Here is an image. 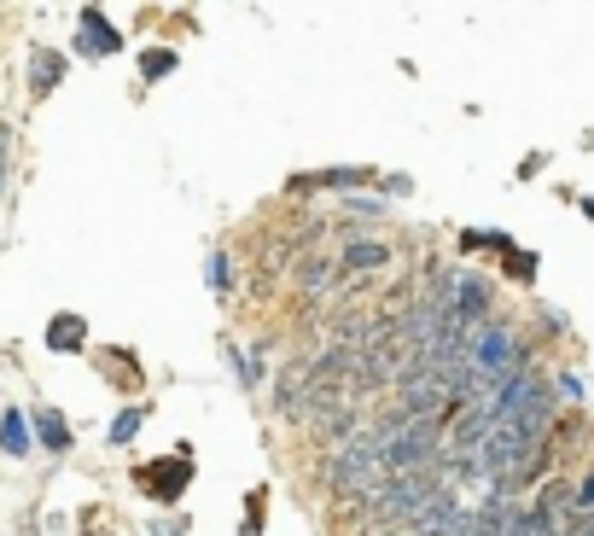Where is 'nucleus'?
Here are the masks:
<instances>
[{
    "label": "nucleus",
    "instance_id": "20",
    "mask_svg": "<svg viewBox=\"0 0 594 536\" xmlns=\"http://www.w3.org/2000/svg\"><path fill=\"white\" fill-rule=\"evenodd\" d=\"M344 210H350L356 222H379V216H385V204H379V199H362V193H350V199H344Z\"/></svg>",
    "mask_w": 594,
    "mask_h": 536
},
{
    "label": "nucleus",
    "instance_id": "10",
    "mask_svg": "<svg viewBox=\"0 0 594 536\" xmlns=\"http://www.w3.org/2000/svg\"><path fill=\"white\" fill-rule=\"evenodd\" d=\"M338 263H344V274H356V280H362V274H379V268H391V263H396V251L385 245V239H350Z\"/></svg>",
    "mask_w": 594,
    "mask_h": 536
},
{
    "label": "nucleus",
    "instance_id": "5",
    "mask_svg": "<svg viewBox=\"0 0 594 536\" xmlns=\"http://www.w3.org/2000/svg\"><path fill=\"white\" fill-rule=\"evenodd\" d=\"M396 420H414V426L449 420V379L443 373H414L408 385H396Z\"/></svg>",
    "mask_w": 594,
    "mask_h": 536
},
{
    "label": "nucleus",
    "instance_id": "17",
    "mask_svg": "<svg viewBox=\"0 0 594 536\" xmlns=\"http://www.w3.org/2000/svg\"><path fill=\"white\" fill-rule=\"evenodd\" d=\"M373 181V169H321L315 175V187H367Z\"/></svg>",
    "mask_w": 594,
    "mask_h": 536
},
{
    "label": "nucleus",
    "instance_id": "13",
    "mask_svg": "<svg viewBox=\"0 0 594 536\" xmlns=\"http://www.w3.org/2000/svg\"><path fill=\"white\" fill-rule=\"evenodd\" d=\"M82 344H88V327H82V315H53V321H47V350L70 356V350H82Z\"/></svg>",
    "mask_w": 594,
    "mask_h": 536
},
{
    "label": "nucleus",
    "instance_id": "26",
    "mask_svg": "<svg viewBox=\"0 0 594 536\" xmlns=\"http://www.w3.org/2000/svg\"><path fill=\"white\" fill-rule=\"evenodd\" d=\"M373 536H408V531H373Z\"/></svg>",
    "mask_w": 594,
    "mask_h": 536
},
{
    "label": "nucleus",
    "instance_id": "2",
    "mask_svg": "<svg viewBox=\"0 0 594 536\" xmlns=\"http://www.w3.org/2000/svg\"><path fill=\"white\" fill-rule=\"evenodd\" d=\"M379 467L385 478H431V467H443V443L437 426H414V420H379Z\"/></svg>",
    "mask_w": 594,
    "mask_h": 536
},
{
    "label": "nucleus",
    "instance_id": "4",
    "mask_svg": "<svg viewBox=\"0 0 594 536\" xmlns=\"http://www.w3.org/2000/svg\"><path fill=\"white\" fill-rule=\"evenodd\" d=\"M443 309H449V327H461L466 338H478L495 321L490 315V280L472 274V268L449 274V280H443Z\"/></svg>",
    "mask_w": 594,
    "mask_h": 536
},
{
    "label": "nucleus",
    "instance_id": "21",
    "mask_svg": "<svg viewBox=\"0 0 594 536\" xmlns=\"http://www.w3.org/2000/svg\"><path fill=\"white\" fill-rule=\"evenodd\" d=\"M507 274H513L519 286H530V280H536V257H530V251H507Z\"/></svg>",
    "mask_w": 594,
    "mask_h": 536
},
{
    "label": "nucleus",
    "instance_id": "11",
    "mask_svg": "<svg viewBox=\"0 0 594 536\" xmlns=\"http://www.w3.org/2000/svg\"><path fill=\"white\" fill-rule=\"evenodd\" d=\"M76 47H82V53H123V35L105 24V12L88 6V12H82V35H76Z\"/></svg>",
    "mask_w": 594,
    "mask_h": 536
},
{
    "label": "nucleus",
    "instance_id": "23",
    "mask_svg": "<svg viewBox=\"0 0 594 536\" xmlns=\"http://www.w3.org/2000/svg\"><path fill=\"white\" fill-rule=\"evenodd\" d=\"M181 531H187V525L175 519V525H158V531H152V536H181Z\"/></svg>",
    "mask_w": 594,
    "mask_h": 536
},
{
    "label": "nucleus",
    "instance_id": "12",
    "mask_svg": "<svg viewBox=\"0 0 594 536\" xmlns=\"http://www.w3.org/2000/svg\"><path fill=\"white\" fill-rule=\"evenodd\" d=\"M59 76H65V53H53V47H35L30 53V94H53L59 88Z\"/></svg>",
    "mask_w": 594,
    "mask_h": 536
},
{
    "label": "nucleus",
    "instance_id": "7",
    "mask_svg": "<svg viewBox=\"0 0 594 536\" xmlns=\"http://www.w3.org/2000/svg\"><path fill=\"white\" fill-rule=\"evenodd\" d=\"M321 397V385H315V368L297 356V362H286V373H280V385H274V414L280 420H297V414H309V402Z\"/></svg>",
    "mask_w": 594,
    "mask_h": 536
},
{
    "label": "nucleus",
    "instance_id": "24",
    "mask_svg": "<svg viewBox=\"0 0 594 536\" xmlns=\"http://www.w3.org/2000/svg\"><path fill=\"white\" fill-rule=\"evenodd\" d=\"M565 536H594V519H583V525H577V531H565Z\"/></svg>",
    "mask_w": 594,
    "mask_h": 536
},
{
    "label": "nucleus",
    "instance_id": "8",
    "mask_svg": "<svg viewBox=\"0 0 594 536\" xmlns=\"http://www.w3.org/2000/svg\"><path fill=\"white\" fill-rule=\"evenodd\" d=\"M356 402L344 397V391H321V397L309 402V426H315V437H327V443H344V437L356 432Z\"/></svg>",
    "mask_w": 594,
    "mask_h": 536
},
{
    "label": "nucleus",
    "instance_id": "22",
    "mask_svg": "<svg viewBox=\"0 0 594 536\" xmlns=\"http://www.w3.org/2000/svg\"><path fill=\"white\" fill-rule=\"evenodd\" d=\"M571 507H577L583 519H594V472L583 478V484H577V490H571Z\"/></svg>",
    "mask_w": 594,
    "mask_h": 536
},
{
    "label": "nucleus",
    "instance_id": "6",
    "mask_svg": "<svg viewBox=\"0 0 594 536\" xmlns=\"http://www.w3.org/2000/svg\"><path fill=\"white\" fill-rule=\"evenodd\" d=\"M134 484H140L152 502H175V496H187V484H193V455L181 449V455H164V461H146V467H134Z\"/></svg>",
    "mask_w": 594,
    "mask_h": 536
},
{
    "label": "nucleus",
    "instance_id": "19",
    "mask_svg": "<svg viewBox=\"0 0 594 536\" xmlns=\"http://www.w3.org/2000/svg\"><path fill=\"white\" fill-rule=\"evenodd\" d=\"M140 420H146V408H123V414H117V420H111V443H117V449H123V443H129L134 432H140Z\"/></svg>",
    "mask_w": 594,
    "mask_h": 536
},
{
    "label": "nucleus",
    "instance_id": "25",
    "mask_svg": "<svg viewBox=\"0 0 594 536\" xmlns=\"http://www.w3.org/2000/svg\"><path fill=\"white\" fill-rule=\"evenodd\" d=\"M583 216H589V222H594V199H583Z\"/></svg>",
    "mask_w": 594,
    "mask_h": 536
},
{
    "label": "nucleus",
    "instance_id": "18",
    "mask_svg": "<svg viewBox=\"0 0 594 536\" xmlns=\"http://www.w3.org/2000/svg\"><path fill=\"white\" fill-rule=\"evenodd\" d=\"M204 280H210V292H228V286H233V257H228V251H210Z\"/></svg>",
    "mask_w": 594,
    "mask_h": 536
},
{
    "label": "nucleus",
    "instance_id": "3",
    "mask_svg": "<svg viewBox=\"0 0 594 536\" xmlns=\"http://www.w3.org/2000/svg\"><path fill=\"white\" fill-rule=\"evenodd\" d=\"M466 368H472V379H484V385H501V379H513L519 368H530V350H519V338H513V327H501V321H490L484 333L472 338V356H466Z\"/></svg>",
    "mask_w": 594,
    "mask_h": 536
},
{
    "label": "nucleus",
    "instance_id": "16",
    "mask_svg": "<svg viewBox=\"0 0 594 536\" xmlns=\"http://www.w3.org/2000/svg\"><path fill=\"white\" fill-rule=\"evenodd\" d=\"M140 70H146V82H164L169 70H175V53H169V47H146V53H140Z\"/></svg>",
    "mask_w": 594,
    "mask_h": 536
},
{
    "label": "nucleus",
    "instance_id": "9",
    "mask_svg": "<svg viewBox=\"0 0 594 536\" xmlns=\"http://www.w3.org/2000/svg\"><path fill=\"white\" fill-rule=\"evenodd\" d=\"M338 280H344V263H338V257H327V251H303V257H297V292H303V298H321Z\"/></svg>",
    "mask_w": 594,
    "mask_h": 536
},
{
    "label": "nucleus",
    "instance_id": "14",
    "mask_svg": "<svg viewBox=\"0 0 594 536\" xmlns=\"http://www.w3.org/2000/svg\"><path fill=\"white\" fill-rule=\"evenodd\" d=\"M35 437H41V449H47V455H65V449H70L65 414H59V408H35Z\"/></svg>",
    "mask_w": 594,
    "mask_h": 536
},
{
    "label": "nucleus",
    "instance_id": "1",
    "mask_svg": "<svg viewBox=\"0 0 594 536\" xmlns=\"http://www.w3.org/2000/svg\"><path fill=\"white\" fill-rule=\"evenodd\" d=\"M315 478H321L344 507L356 502V496H373V490L385 484V467H379V432H362V426H356L344 443H332L327 455H321V467H315Z\"/></svg>",
    "mask_w": 594,
    "mask_h": 536
},
{
    "label": "nucleus",
    "instance_id": "15",
    "mask_svg": "<svg viewBox=\"0 0 594 536\" xmlns=\"http://www.w3.org/2000/svg\"><path fill=\"white\" fill-rule=\"evenodd\" d=\"M0 449H6V455H30V426H24L18 408L0 414Z\"/></svg>",
    "mask_w": 594,
    "mask_h": 536
}]
</instances>
